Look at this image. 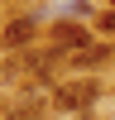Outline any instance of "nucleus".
<instances>
[{"mask_svg":"<svg viewBox=\"0 0 115 120\" xmlns=\"http://www.w3.org/2000/svg\"><path fill=\"white\" fill-rule=\"evenodd\" d=\"M96 96H101L96 82H67L58 91V111H86V106H96Z\"/></svg>","mask_w":115,"mask_h":120,"instance_id":"nucleus-1","label":"nucleus"},{"mask_svg":"<svg viewBox=\"0 0 115 120\" xmlns=\"http://www.w3.org/2000/svg\"><path fill=\"white\" fill-rule=\"evenodd\" d=\"M34 34H38V19H29V15L14 19V24H5V48H24Z\"/></svg>","mask_w":115,"mask_h":120,"instance_id":"nucleus-2","label":"nucleus"},{"mask_svg":"<svg viewBox=\"0 0 115 120\" xmlns=\"http://www.w3.org/2000/svg\"><path fill=\"white\" fill-rule=\"evenodd\" d=\"M53 43L62 48V53H77V48H86V29H77V24H58V29H53Z\"/></svg>","mask_w":115,"mask_h":120,"instance_id":"nucleus-3","label":"nucleus"},{"mask_svg":"<svg viewBox=\"0 0 115 120\" xmlns=\"http://www.w3.org/2000/svg\"><path fill=\"white\" fill-rule=\"evenodd\" d=\"M77 67H101V63H110V48H101V43H86V48H77V53H67Z\"/></svg>","mask_w":115,"mask_h":120,"instance_id":"nucleus-4","label":"nucleus"},{"mask_svg":"<svg viewBox=\"0 0 115 120\" xmlns=\"http://www.w3.org/2000/svg\"><path fill=\"white\" fill-rule=\"evenodd\" d=\"M101 29H105V34H115V10H105V15H101Z\"/></svg>","mask_w":115,"mask_h":120,"instance_id":"nucleus-5","label":"nucleus"}]
</instances>
